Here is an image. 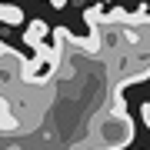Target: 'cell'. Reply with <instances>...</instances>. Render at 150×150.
<instances>
[{"label": "cell", "instance_id": "1", "mask_svg": "<svg viewBox=\"0 0 150 150\" xmlns=\"http://www.w3.org/2000/svg\"><path fill=\"white\" fill-rule=\"evenodd\" d=\"M97 150H120L134 140V120L127 113H117V110H107L100 120H97Z\"/></svg>", "mask_w": 150, "mask_h": 150}, {"label": "cell", "instance_id": "2", "mask_svg": "<svg viewBox=\"0 0 150 150\" xmlns=\"http://www.w3.org/2000/svg\"><path fill=\"white\" fill-rule=\"evenodd\" d=\"M47 23H43V20H30L27 23V30H23V40H27V47H37V43L43 40V37H47Z\"/></svg>", "mask_w": 150, "mask_h": 150}, {"label": "cell", "instance_id": "3", "mask_svg": "<svg viewBox=\"0 0 150 150\" xmlns=\"http://www.w3.org/2000/svg\"><path fill=\"white\" fill-rule=\"evenodd\" d=\"M0 23H7V27H20V23H23V10L17 4H0Z\"/></svg>", "mask_w": 150, "mask_h": 150}, {"label": "cell", "instance_id": "4", "mask_svg": "<svg viewBox=\"0 0 150 150\" xmlns=\"http://www.w3.org/2000/svg\"><path fill=\"white\" fill-rule=\"evenodd\" d=\"M140 117H144V123H147V130H150V103H144V107H140Z\"/></svg>", "mask_w": 150, "mask_h": 150}, {"label": "cell", "instance_id": "5", "mask_svg": "<svg viewBox=\"0 0 150 150\" xmlns=\"http://www.w3.org/2000/svg\"><path fill=\"white\" fill-rule=\"evenodd\" d=\"M47 4H54L57 10H60V7H67V0H47Z\"/></svg>", "mask_w": 150, "mask_h": 150}]
</instances>
